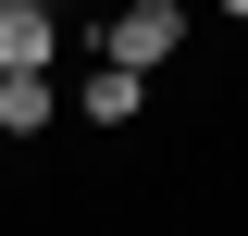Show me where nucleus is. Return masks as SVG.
Listing matches in <instances>:
<instances>
[{
    "mask_svg": "<svg viewBox=\"0 0 248 236\" xmlns=\"http://www.w3.org/2000/svg\"><path fill=\"white\" fill-rule=\"evenodd\" d=\"M50 0H0V75H25V62H50Z\"/></svg>",
    "mask_w": 248,
    "mask_h": 236,
    "instance_id": "7ed1b4c3",
    "label": "nucleus"
},
{
    "mask_svg": "<svg viewBox=\"0 0 248 236\" xmlns=\"http://www.w3.org/2000/svg\"><path fill=\"white\" fill-rule=\"evenodd\" d=\"M223 13H248V0H223Z\"/></svg>",
    "mask_w": 248,
    "mask_h": 236,
    "instance_id": "39448f33",
    "label": "nucleus"
},
{
    "mask_svg": "<svg viewBox=\"0 0 248 236\" xmlns=\"http://www.w3.org/2000/svg\"><path fill=\"white\" fill-rule=\"evenodd\" d=\"M99 50H112V62H137V75H161V62H174V0H124Z\"/></svg>",
    "mask_w": 248,
    "mask_h": 236,
    "instance_id": "f257e3e1",
    "label": "nucleus"
},
{
    "mask_svg": "<svg viewBox=\"0 0 248 236\" xmlns=\"http://www.w3.org/2000/svg\"><path fill=\"white\" fill-rule=\"evenodd\" d=\"M50 112H62V87H50V62H25V75H0V137H37Z\"/></svg>",
    "mask_w": 248,
    "mask_h": 236,
    "instance_id": "20e7f679",
    "label": "nucleus"
},
{
    "mask_svg": "<svg viewBox=\"0 0 248 236\" xmlns=\"http://www.w3.org/2000/svg\"><path fill=\"white\" fill-rule=\"evenodd\" d=\"M75 100H87V124H137V112H149V75L99 50V62H87V87H75Z\"/></svg>",
    "mask_w": 248,
    "mask_h": 236,
    "instance_id": "f03ea898",
    "label": "nucleus"
}]
</instances>
